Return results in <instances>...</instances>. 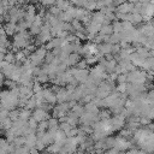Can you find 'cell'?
<instances>
[{"mask_svg":"<svg viewBox=\"0 0 154 154\" xmlns=\"http://www.w3.org/2000/svg\"><path fill=\"white\" fill-rule=\"evenodd\" d=\"M13 154H29V149L25 146H23V147L16 148L14 152H13Z\"/></svg>","mask_w":154,"mask_h":154,"instance_id":"74e56055","label":"cell"},{"mask_svg":"<svg viewBox=\"0 0 154 154\" xmlns=\"http://www.w3.org/2000/svg\"><path fill=\"white\" fill-rule=\"evenodd\" d=\"M65 136L66 137H76L77 136V128H72L69 132L65 134Z\"/></svg>","mask_w":154,"mask_h":154,"instance_id":"bcb514c9","label":"cell"},{"mask_svg":"<svg viewBox=\"0 0 154 154\" xmlns=\"http://www.w3.org/2000/svg\"><path fill=\"white\" fill-rule=\"evenodd\" d=\"M30 118H31V111H28V109H25V108H20V109H19L18 119H20V120H23V122H28Z\"/></svg>","mask_w":154,"mask_h":154,"instance_id":"9a60e30c","label":"cell"},{"mask_svg":"<svg viewBox=\"0 0 154 154\" xmlns=\"http://www.w3.org/2000/svg\"><path fill=\"white\" fill-rule=\"evenodd\" d=\"M149 123H152V120L148 119L147 117H140V118H138V124H140L141 126H147Z\"/></svg>","mask_w":154,"mask_h":154,"instance_id":"ab89813d","label":"cell"},{"mask_svg":"<svg viewBox=\"0 0 154 154\" xmlns=\"http://www.w3.org/2000/svg\"><path fill=\"white\" fill-rule=\"evenodd\" d=\"M134 8V2H122L119 6L116 7V12H119L122 14H128V13H131Z\"/></svg>","mask_w":154,"mask_h":154,"instance_id":"52a82bcc","label":"cell"},{"mask_svg":"<svg viewBox=\"0 0 154 154\" xmlns=\"http://www.w3.org/2000/svg\"><path fill=\"white\" fill-rule=\"evenodd\" d=\"M83 107H84V111H85V112H90V113H95V114H97L99 111H100L99 107L95 106L93 102H88V103H85Z\"/></svg>","mask_w":154,"mask_h":154,"instance_id":"ac0fdd59","label":"cell"},{"mask_svg":"<svg viewBox=\"0 0 154 154\" xmlns=\"http://www.w3.org/2000/svg\"><path fill=\"white\" fill-rule=\"evenodd\" d=\"M54 58H55V57L52 54V52H47L46 55H45V60H43V63H45V64H51L52 60H53Z\"/></svg>","mask_w":154,"mask_h":154,"instance_id":"60d3db41","label":"cell"},{"mask_svg":"<svg viewBox=\"0 0 154 154\" xmlns=\"http://www.w3.org/2000/svg\"><path fill=\"white\" fill-rule=\"evenodd\" d=\"M31 118L38 124L40 122H43V120H48L49 118H51V114L49 113H47V112H45L42 108H35L32 112H31Z\"/></svg>","mask_w":154,"mask_h":154,"instance_id":"7a4b0ae2","label":"cell"},{"mask_svg":"<svg viewBox=\"0 0 154 154\" xmlns=\"http://www.w3.org/2000/svg\"><path fill=\"white\" fill-rule=\"evenodd\" d=\"M34 148L37 150V152H42V150H45V148H46V146L42 143V141L41 140H36V142H35V146H34Z\"/></svg>","mask_w":154,"mask_h":154,"instance_id":"d590c367","label":"cell"},{"mask_svg":"<svg viewBox=\"0 0 154 154\" xmlns=\"http://www.w3.org/2000/svg\"><path fill=\"white\" fill-rule=\"evenodd\" d=\"M122 28H123V32L125 34H129L135 29V26L130 22H122Z\"/></svg>","mask_w":154,"mask_h":154,"instance_id":"7402d4cb","label":"cell"},{"mask_svg":"<svg viewBox=\"0 0 154 154\" xmlns=\"http://www.w3.org/2000/svg\"><path fill=\"white\" fill-rule=\"evenodd\" d=\"M79 130H82L87 136L88 135H90L91 132H93V128L90 126V125H79V128H78Z\"/></svg>","mask_w":154,"mask_h":154,"instance_id":"e575fe53","label":"cell"},{"mask_svg":"<svg viewBox=\"0 0 154 154\" xmlns=\"http://www.w3.org/2000/svg\"><path fill=\"white\" fill-rule=\"evenodd\" d=\"M97 116H99V119L100 120H105V119H109L111 117V112L108 111V109H100L99 111V113H97Z\"/></svg>","mask_w":154,"mask_h":154,"instance_id":"484cf974","label":"cell"},{"mask_svg":"<svg viewBox=\"0 0 154 154\" xmlns=\"http://www.w3.org/2000/svg\"><path fill=\"white\" fill-rule=\"evenodd\" d=\"M47 129H48V126H47V122L43 120V122H40V123L37 124V129H36V130H40V131H47Z\"/></svg>","mask_w":154,"mask_h":154,"instance_id":"b9f144b4","label":"cell"},{"mask_svg":"<svg viewBox=\"0 0 154 154\" xmlns=\"http://www.w3.org/2000/svg\"><path fill=\"white\" fill-rule=\"evenodd\" d=\"M26 124H28V126H29L30 129H32V130H36V129H37V123H36L32 118H30V119L26 122Z\"/></svg>","mask_w":154,"mask_h":154,"instance_id":"ee69618b","label":"cell"},{"mask_svg":"<svg viewBox=\"0 0 154 154\" xmlns=\"http://www.w3.org/2000/svg\"><path fill=\"white\" fill-rule=\"evenodd\" d=\"M18 116H19V109H18V108H16V109L8 112V118H10L12 122L17 120V119H18Z\"/></svg>","mask_w":154,"mask_h":154,"instance_id":"1f68e13d","label":"cell"},{"mask_svg":"<svg viewBox=\"0 0 154 154\" xmlns=\"http://www.w3.org/2000/svg\"><path fill=\"white\" fill-rule=\"evenodd\" d=\"M88 76H89V70L88 69H85V70H78L77 69L72 77L78 82V84H83L87 81Z\"/></svg>","mask_w":154,"mask_h":154,"instance_id":"8992f818","label":"cell"},{"mask_svg":"<svg viewBox=\"0 0 154 154\" xmlns=\"http://www.w3.org/2000/svg\"><path fill=\"white\" fill-rule=\"evenodd\" d=\"M4 84H5V85H7V87L10 88V90H11V89H13V88H16V87H18V85H17V83H16V82H13V81H11V79L5 81V82H4Z\"/></svg>","mask_w":154,"mask_h":154,"instance_id":"f6af8a7d","label":"cell"},{"mask_svg":"<svg viewBox=\"0 0 154 154\" xmlns=\"http://www.w3.org/2000/svg\"><path fill=\"white\" fill-rule=\"evenodd\" d=\"M11 126H12V120L10 119V118H6V119H4L2 122H1V128H2V130H10L11 129Z\"/></svg>","mask_w":154,"mask_h":154,"instance_id":"f546056e","label":"cell"},{"mask_svg":"<svg viewBox=\"0 0 154 154\" xmlns=\"http://www.w3.org/2000/svg\"><path fill=\"white\" fill-rule=\"evenodd\" d=\"M61 147H63V143H57V142H54V143L47 146V147L45 148V150H46V153H48V154H57V153L60 152Z\"/></svg>","mask_w":154,"mask_h":154,"instance_id":"9c48e42d","label":"cell"},{"mask_svg":"<svg viewBox=\"0 0 154 154\" xmlns=\"http://www.w3.org/2000/svg\"><path fill=\"white\" fill-rule=\"evenodd\" d=\"M79 60H81V55H78V54H76V53H71V54L67 57V60H66L65 63H63V64H65L67 67H73V66H76V64H77Z\"/></svg>","mask_w":154,"mask_h":154,"instance_id":"ba28073f","label":"cell"},{"mask_svg":"<svg viewBox=\"0 0 154 154\" xmlns=\"http://www.w3.org/2000/svg\"><path fill=\"white\" fill-rule=\"evenodd\" d=\"M42 95H43V99H45V102H46V103H49L51 106L57 105L55 94L51 90V88H43V89H42Z\"/></svg>","mask_w":154,"mask_h":154,"instance_id":"277c9868","label":"cell"},{"mask_svg":"<svg viewBox=\"0 0 154 154\" xmlns=\"http://www.w3.org/2000/svg\"><path fill=\"white\" fill-rule=\"evenodd\" d=\"M42 24H43V20H42V17L40 16V14H36L35 16V18H34V22H32V26H38V28H41L42 26Z\"/></svg>","mask_w":154,"mask_h":154,"instance_id":"4dcf8cb0","label":"cell"},{"mask_svg":"<svg viewBox=\"0 0 154 154\" xmlns=\"http://www.w3.org/2000/svg\"><path fill=\"white\" fill-rule=\"evenodd\" d=\"M114 141H116V137L113 136H107L105 138V146H106V150L107 149H111L114 147Z\"/></svg>","mask_w":154,"mask_h":154,"instance_id":"d4e9b609","label":"cell"},{"mask_svg":"<svg viewBox=\"0 0 154 154\" xmlns=\"http://www.w3.org/2000/svg\"><path fill=\"white\" fill-rule=\"evenodd\" d=\"M107 43H109V45H118L119 43V34H114V32L108 36Z\"/></svg>","mask_w":154,"mask_h":154,"instance_id":"4316f807","label":"cell"},{"mask_svg":"<svg viewBox=\"0 0 154 154\" xmlns=\"http://www.w3.org/2000/svg\"><path fill=\"white\" fill-rule=\"evenodd\" d=\"M118 137H122L124 140H130L132 137V132L128 129H122V130H119V136Z\"/></svg>","mask_w":154,"mask_h":154,"instance_id":"603a6c76","label":"cell"},{"mask_svg":"<svg viewBox=\"0 0 154 154\" xmlns=\"http://www.w3.org/2000/svg\"><path fill=\"white\" fill-rule=\"evenodd\" d=\"M109 120H111V125H112L113 131L122 130V129H124V126H125V118L122 117L120 114L113 116L112 118H109Z\"/></svg>","mask_w":154,"mask_h":154,"instance_id":"3957f363","label":"cell"},{"mask_svg":"<svg viewBox=\"0 0 154 154\" xmlns=\"http://www.w3.org/2000/svg\"><path fill=\"white\" fill-rule=\"evenodd\" d=\"M12 144L16 147V148H19V147H23L25 144V138L24 136H19V137H16L12 142Z\"/></svg>","mask_w":154,"mask_h":154,"instance_id":"cb8c5ba5","label":"cell"},{"mask_svg":"<svg viewBox=\"0 0 154 154\" xmlns=\"http://www.w3.org/2000/svg\"><path fill=\"white\" fill-rule=\"evenodd\" d=\"M18 91H19V95H20V96H26L28 99H30V97L34 95V93H32V90H31L30 87L18 85ZM19 95H18V96H19Z\"/></svg>","mask_w":154,"mask_h":154,"instance_id":"30bf717a","label":"cell"},{"mask_svg":"<svg viewBox=\"0 0 154 154\" xmlns=\"http://www.w3.org/2000/svg\"><path fill=\"white\" fill-rule=\"evenodd\" d=\"M40 5H42V6H54L55 5V1H42V2H40Z\"/></svg>","mask_w":154,"mask_h":154,"instance_id":"681fc988","label":"cell"},{"mask_svg":"<svg viewBox=\"0 0 154 154\" xmlns=\"http://www.w3.org/2000/svg\"><path fill=\"white\" fill-rule=\"evenodd\" d=\"M100 35L102 36H109L111 34H113V29H112V25H101L100 28V31H99Z\"/></svg>","mask_w":154,"mask_h":154,"instance_id":"e0dca14e","label":"cell"},{"mask_svg":"<svg viewBox=\"0 0 154 154\" xmlns=\"http://www.w3.org/2000/svg\"><path fill=\"white\" fill-rule=\"evenodd\" d=\"M4 30H5V34L6 36H13L16 34V24H12V23H5L2 25Z\"/></svg>","mask_w":154,"mask_h":154,"instance_id":"7c38bea8","label":"cell"},{"mask_svg":"<svg viewBox=\"0 0 154 154\" xmlns=\"http://www.w3.org/2000/svg\"><path fill=\"white\" fill-rule=\"evenodd\" d=\"M4 60L8 64H14V53L12 51H8L5 55H4Z\"/></svg>","mask_w":154,"mask_h":154,"instance_id":"83f0119b","label":"cell"},{"mask_svg":"<svg viewBox=\"0 0 154 154\" xmlns=\"http://www.w3.org/2000/svg\"><path fill=\"white\" fill-rule=\"evenodd\" d=\"M41 141H42V143L46 147L49 146V144H52V143H54V134H51L49 131H46L45 135H43V137L41 138Z\"/></svg>","mask_w":154,"mask_h":154,"instance_id":"4fadbf2b","label":"cell"},{"mask_svg":"<svg viewBox=\"0 0 154 154\" xmlns=\"http://www.w3.org/2000/svg\"><path fill=\"white\" fill-rule=\"evenodd\" d=\"M117 83L118 84H123V83H126V75H117V78H116Z\"/></svg>","mask_w":154,"mask_h":154,"instance_id":"7bdbcfd3","label":"cell"},{"mask_svg":"<svg viewBox=\"0 0 154 154\" xmlns=\"http://www.w3.org/2000/svg\"><path fill=\"white\" fill-rule=\"evenodd\" d=\"M103 154H120L119 150H117L116 148H111V149H107L103 152Z\"/></svg>","mask_w":154,"mask_h":154,"instance_id":"c3c4849f","label":"cell"},{"mask_svg":"<svg viewBox=\"0 0 154 154\" xmlns=\"http://www.w3.org/2000/svg\"><path fill=\"white\" fill-rule=\"evenodd\" d=\"M35 78V82H37V83H40V84H46V83H48L49 82V77H48V75H46V73H43V72H40L36 77H34Z\"/></svg>","mask_w":154,"mask_h":154,"instance_id":"2e32d148","label":"cell"},{"mask_svg":"<svg viewBox=\"0 0 154 154\" xmlns=\"http://www.w3.org/2000/svg\"><path fill=\"white\" fill-rule=\"evenodd\" d=\"M16 138V135L13 134V131L10 129V130H6L5 131V140L8 142V143H12L13 142V140Z\"/></svg>","mask_w":154,"mask_h":154,"instance_id":"f1b7e54d","label":"cell"},{"mask_svg":"<svg viewBox=\"0 0 154 154\" xmlns=\"http://www.w3.org/2000/svg\"><path fill=\"white\" fill-rule=\"evenodd\" d=\"M66 140V136H65V134L59 129L55 134H54V142H57V143H63L64 144V141Z\"/></svg>","mask_w":154,"mask_h":154,"instance_id":"ffe728a7","label":"cell"},{"mask_svg":"<svg viewBox=\"0 0 154 154\" xmlns=\"http://www.w3.org/2000/svg\"><path fill=\"white\" fill-rule=\"evenodd\" d=\"M70 95H71V94H69L64 87H60V89H59L58 93L55 94L57 103H64V102H69V101H71Z\"/></svg>","mask_w":154,"mask_h":154,"instance_id":"5b68a950","label":"cell"},{"mask_svg":"<svg viewBox=\"0 0 154 154\" xmlns=\"http://www.w3.org/2000/svg\"><path fill=\"white\" fill-rule=\"evenodd\" d=\"M87 66H88V64L85 63V60H84V59H81V60L76 64V66H75V67H76V69H78V70H85V69H87Z\"/></svg>","mask_w":154,"mask_h":154,"instance_id":"f35d334b","label":"cell"},{"mask_svg":"<svg viewBox=\"0 0 154 154\" xmlns=\"http://www.w3.org/2000/svg\"><path fill=\"white\" fill-rule=\"evenodd\" d=\"M70 112H72L77 118H79V117L84 113V107H83V105H81V103H76V105L70 109Z\"/></svg>","mask_w":154,"mask_h":154,"instance_id":"5bb4252c","label":"cell"},{"mask_svg":"<svg viewBox=\"0 0 154 154\" xmlns=\"http://www.w3.org/2000/svg\"><path fill=\"white\" fill-rule=\"evenodd\" d=\"M111 25H112V29H113V32L114 34L123 32V28H122V22L120 20H113Z\"/></svg>","mask_w":154,"mask_h":154,"instance_id":"44dd1931","label":"cell"},{"mask_svg":"<svg viewBox=\"0 0 154 154\" xmlns=\"http://www.w3.org/2000/svg\"><path fill=\"white\" fill-rule=\"evenodd\" d=\"M57 125H59V122H58L57 118L51 117V118L47 120V126H48V129H49V128H53V126H57Z\"/></svg>","mask_w":154,"mask_h":154,"instance_id":"8d00e7d4","label":"cell"},{"mask_svg":"<svg viewBox=\"0 0 154 154\" xmlns=\"http://www.w3.org/2000/svg\"><path fill=\"white\" fill-rule=\"evenodd\" d=\"M42 89H43L42 84H40V83H37V82H34V84H32V87H31V90H32V93H34V94L41 93V91H42Z\"/></svg>","mask_w":154,"mask_h":154,"instance_id":"d6a6232c","label":"cell"},{"mask_svg":"<svg viewBox=\"0 0 154 154\" xmlns=\"http://www.w3.org/2000/svg\"><path fill=\"white\" fill-rule=\"evenodd\" d=\"M32 97H34V100H35L36 108H37V107H41V106L45 103V99H43L42 91H41V93H37V94H34V95H32Z\"/></svg>","mask_w":154,"mask_h":154,"instance_id":"d6986e66","label":"cell"},{"mask_svg":"<svg viewBox=\"0 0 154 154\" xmlns=\"http://www.w3.org/2000/svg\"><path fill=\"white\" fill-rule=\"evenodd\" d=\"M6 118H8V111L1 108V111H0V122H2Z\"/></svg>","mask_w":154,"mask_h":154,"instance_id":"7dc6e473","label":"cell"},{"mask_svg":"<svg viewBox=\"0 0 154 154\" xmlns=\"http://www.w3.org/2000/svg\"><path fill=\"white\" fill-rule=\"evenodd\" d=\"M103 20H105V16H103V13H101L100 11H96V12H93V13H91V22H93V23H96V24L102 25Z\"/></svg>","mask_w":154,"mask_h":154,"instance_id":"8fae6325","label":"cell"},{"mask_svg":"<svg viewBox=\"0 0 154 154\" xmlns=\"http://www.w3.org/2000/svg\"><path fill=\"white\" fill-rule=\"evenodd\" d=\"M126 88H128V83H123V84H118L116 87V90L119 94H126Z\"/></svg>","mask_w":154,"mask_h":154,"instance_id":"836d02e7","label":"cell"},{"mask_svg":"<svg viewBox=\"0 0 154 154\" xmlns=\"http://www.w3.org/2000/svg\"><path fill=\"white\" fill-rule=\"evenodd\" d=\"M46 53H47V51L45 49V47L42 46V47H38V48H36V51L34 52V53H31L30 55H29V61L31 63V65H32V67H40L42 64H43V60H45V55H46Z\"/></svg>","mask_w":154,"mask_h":154,"instance_id":"6da1fadb","label":"cell"}]
</instances>
